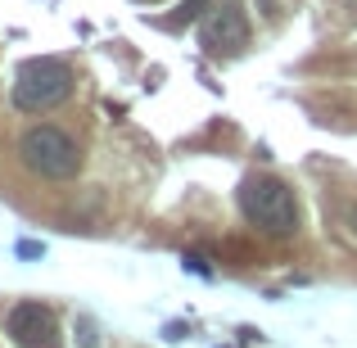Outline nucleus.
<instances>
[{"mask_svg":"<svg viewBox=\"0 0 357 348\" xmlns=\"http://www.w3.org/2000/svg\"><path fill=\"white\" fill-rule=\"evenodd\" d=\"M204 5H213V0H185L181 9H176L172 18H167V27H181V23H190V18H199V9Z\"/></svg>","mask_w":357,"mask_h":348,"instance_id":"6","label":"nucleus"},{"mask_svg":"<svg viewBox=\"0 0 357 348\" xmlns=\"http://www.w3.org/2000/svg\"><path fill=\"white\" fill-rule=\"evenodd\" d=\"M199 36H204V50H213V54H240L249 45V18H244L240 0L208 5V18H204Z\"/></svg>","mask_w":357,"mask_h":348,"instance_id":"5","label":"nucleus"},{"mask_svg":"<svg viewBox=\"0 0 357 348\" xmlns=\"http://www.w3.org/2000/svg\"><path fill=\"white\" fill-rule=\"evenodd\" d=\"M73 96V68L63 59H27L14 77V109L45 114Z\"/></svg>","mask_w":357,"mask_h":348,"instance_id":"3","label":"nucleus"},{"mask_svg":"<svg viewBox=\"0 0 357 348\" xmlns=\"http://www.w3.org/2000/svg\"><path fill=\"white\" fill-rule=\"evenodd\" d=\"M18 158H23L36 176H45V181H73V176L82 172V145L63 127H50V122L27 127L23 136H18Z\"/></svg>","mask_w":357,"mask_h":348,"instance_id":"2","label":"nucleus"},{"mask_svg":"<svg viewBox=\"0 0 357 348\" xmlns=\"http://www.w3.org/2000/svg\"><path fill=\"white\" fill-rule=\"evenodd\" d=\"M240 213L253 231L271 235V240H285L298 231V199L285 181L267 172H253L240 181Z\"/></svg>","mask_w":357,"mask_h":348,"instance_id":"1","label":"nucleus"},{"mask_svg":"<svg viewBox=\"0 0 357 348\" xmlns=\"http://www.w3.org/2000/svg\"><path fill=\"white\" fill-rule=\"evenodd\" d=\"M5 335L18 348H63L59 340V321L45 303H14L5 317Z\"/></svg>","mask_w":357,"mask_h":348,"instance_id":"4","label":"nucleus"}]
</instances>
